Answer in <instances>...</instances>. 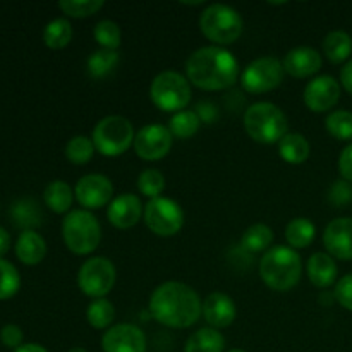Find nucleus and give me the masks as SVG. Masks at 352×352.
Listing matches in <instances>:
<instances>
[{"label": "nucleus", "instance_id": "nucleus-1", "mask_svg": "<svg viewBox=\"0 0 352 352\" xmlns=\"http://www.w3.org/2000/svg\"><path fill=\"white\" fill-rule=\"evenodd\" d=\"M203 301L184 282H164L150 296V313L168 329H188L201 318Z\"/></svg>", "mask_w": 352, "mask_h": 352}, {"label": "nucleus", "instance_id": "nucleus-2", "mask_svg": "<svg viewBox=\"0 0 352 352\" xmlns=\"http://www.w3.org/2000/svg\"><path fill=\"white\" fill-rule=\"evenodd\" d=\"M186 78L205 91H222L236 85L239 62L223 47H203L192 52L186 60Z\"/></svg>", "mask_w": 352, "mask_h": 352}, {"label": "nucleus", "instance_id": "nucleus-3", "mask_svg": "<svg viewBox=\"0 0 352 352\" xmlns=\"http://www.w3.org/2000/svg\"><path fill=\"white\" fill-rule=\"evenodd\" d=\"M261 280L277 292H287L299 284L302 275V260L299 253L287 246H274L260 261Z\"/></svg>", "mask_w": 352, "mask_h": 352}, {"label": "nucleus", "instance_id": "nucleus-4", "mask_svg": "<svg viewBox=\"0 0 352 352\" xmlns=\"http://www.w3.org/2000/svg\"><path fill=\"white\" fill-rule=\"evenodd\" d=\"M244 129L248 136L261 144L280 143L287 134L289 122L285 113L270 102L253 103L244 113Z\"/></svg>", "mask_w": 352, "mask_h": 352}, {"label": "nucleus", "instance_id": "nucleus-5", "mask_svg": "<svg viewBox=\"0 0 352 352\" xmlns=\"http://www.w3.org/2000/svg\"><path fill=\"white\" fill-rule=\"evenodd\" d=\"M62 239L71 253L91 254L102 241V226L88 210H71L62 220Z\"/></svg>", "mask_w": 352, "mask_h": 352}, {"label": "nucleus", "instance_id": "nucleus-6", "mask_svg": "<svg viewBox=\"0 0 352 352\" xmlns=\"http://www.w3.org/2000/svg\"><path fill=\"white\" fill-rule=\"evenodd\" d=\"M199 30L215 47L236 43L244 31V21L236 9L226 3H212L199 17Z\"/></svg>", "mask_w": 352, "mask_h": 352}, {"label": "nucleus", "instance_id": "nucleus-7", "mask_svg": "<svg viewBox=\"0 0 352 352\" xmlns=\"http://www.w3.org/2000/svg\"><path fill=\"white\" fill-rule=\"evenodd\" d=\"M191 82L175 71H164L151 81L150 98L162 112L177 113L186 110L191 102Z\"/></svg>", "mask_w": 352, "mask_h": 352}, {"label": "nucleus", "instance_id": "nucleus-8", "mask_svg": "<svg viewBox=\"0 0 352 352\" xmlns=\"http://www.w3.org/2000/svg\"><path fill=\"white\" fill-rule=\"evenodd\" d=\"M134 127L126 117L109 116L103 117L95 126L91 134L95 150L109 158L120 157L134 144Z\"/></svg>", "mask_w": 352, "mask_h": 352}, {"label": "nucleus", "instance_id": "nucleus-9", "mask_svg": "<svg viewBox=\"0 0 352 352\" xmlns=\"http://www.w3.org/2000/svg\"><path fill=\"white\" fill-rule=\"evenodd\" d=\"M117 270L105 256H93L78 272V287L91 299H103L116 285Z\"/></svg>", "mask_w": 352, "mask_h": 352}, {"label": "nucleus", "instance_id": "nucleus-10", "mask_svg": "<svg viewBox=\"0 0 352 352\" xmlns=\"http://www.w3.org/2000/svg\"><path fill=\"white\" fill-rule=\"evenodd\" d=\"M143 219L148 229L158 237L175 236L184 226V212L181 205L165 196L150 199L144 205Z\"/></svg>", "mask_w": 352, "mask_h": 352}, {"label": "nucleus", "instance_id": "nucleus-11", "mask_svg": "<svg viewBox=\"0 0 352 352\" xmlns=\"http://www.w3.org/2000/svg\"><path fill=\"white\" fill-rule=\"evenodd\" d=\"M284 65L277 57H260L241 72V86L248 93L261 95L277 89L284 81Z\"/></svg>", "mask_w": 352, "mask_h": 352}, {"label": "nucleus", "instance_id": "nucleus-12", "mask_svg": "<svg viewBox=\"0 0 352 352\" xmlns=\"http://www.w3.org/2000/svg\"><path fill=\"white\" fill-rule=\"evenodd\" d=\"M174 144V136L162 124H148L141 127L134 138V151L141 160L157 162L167 157Z\"/></svg>", "mask_w": 352, "mask_h": 352}, {"label": "nucleus", "instance_id": "nucleus-13", "mask_svg": "<svg viewBox=\"0 0 352 352\" xmlns=\"http://www.w3.org/2000/svg\"><path fill=\"white\" fill-rule=\"evenodd\" d=\"M113 184L107 175L88 174L78 181L74 198L82 210H100L112 203Z\"/></svg>", "mask_w": 352, "mask_h": 352}, {"label": "nucleus", "instance_id": "nucleus-14", "mask_svg": "<svg viewBox=\"0 0 352 352\" xmlns=\"http://www.w3.org/2000/svg\"><path fill=\"white\" fill-rule=\"evenodd\" d=\"M102 349L103 352H146L148 340L140 327L119 323L103 333Z\"/></svg>", "mask_w": 352, "mask_h": 352}, {"label": "nucleus", "instance_id": "nucleus-15", "mask_svg": "<svg viewBox=\"0 0 352 352\" xmlns=\"http://www.w3.org/2000/svg\"><path fill=\"white\" fill-rule=\"evenodd\" d=\"M340 98V82L332 76H318L306 85L302 100L311 112H329Z\"/></svg>", "mask_w": 352, "mask_h": 352}, {"label": "nucleus", "instance_id": "nucleus-16", "mask_svg": "<svg viewBox=\"0 0 352 352\" xmlns=\"http://www.w3.org/2000/svg\"><path fill=\"white\" fill-rule=\"evenodd\" d=\"M323 244L332 258L352 260V219H336L325 227Z\"/></svg>", "mask_w": 352, "mask_h": 352}, {"label": "nucleus", "instance_id": "nucleus-17", "mask_svg": "<svg viewBox=\"0 0 352 352\" xmlns=\"http://www.w3.org/2000/svg\"><path fill=\"white\" fill-rule=\"evenodd\" d=\"M144 212V206L141 205V199L136 195H120L112 199L107 210V219L116 229L126 230L136 226L141 220Z\"/></svg>", "mask_w": 352, "mask_h": 352}, {"label": "nucleus", "instance_id": "nucleus-18", "mask_svg": "<svg viewBox=\"0 0 352 352\" xmlns=\"http://www.w3.org/2000/svg\"><path fill=\"white\" fill-rule=\"evenodd\" d=\"M237 315L236 302L223 292H212L203 301L201 316L212 329H227L234 323Z\"/></svg>", "mask_w": 352, "mask_h": 352}, {"label": "nucleus", "instance_id": "nucleus-19", "mask_svg": "<svg viewBox=\"0 0 352 352\" xmlns=\"http://www.w3.org/2000/svg\"><path fill=\"white\" fill-rule=\"evenodd\" d=\"M322 55L311 47H298L292 48L282 60L284 71L292 78H309L315 76L322 69Z\"/></svg>", "mask_w": 352, "mask_h": 352}, {"label": "nucleus", "instance_id": "nucleus-20", "mask_svg": "<svg viewBox=\"0 0 352 352\" xmlns=\"http://www.w3.org/2000/svg\"><path fill=\"white\" fill-rule=\"evenodd\" d=\"M306 272H308L309 282L315 287L327 289L333 285V282L337 280L339 268H337L336 260L329 253H315L309 256Z\"/></svg>", "mask_w": 352, "mask_h": 352}, {"label": "nucleus", "instance_id": "nucleus-21", "mask_svg": "<svg viewBox=\"0 0 352 352\" xmlns=\"http://www.w3.org/2000/svg\"><path fill=\"white\" fill-rule=\"evenodd\" d=\"M47 254V243L36 230H24L16 243V256L24 265H38Z\"/></svg>", "mask_w": 352, "mask_h": 352}, {"label": "nucleus", "instance_id": "nucleus-22", "mask_svg": "<svg viewBox=\"0 0 352 352\" xmlns=\"http://www.w3.org/2000/svg\"><path fill=\"white\" fill-rule=\"evenodd\" d=\"M10 219H12L14 226L23 229L24 232V230H34L36 227H40L43 213H41L40 205L34 199L23 198L12 205V208H10Z\"/></svg>", "mask_w": 352, "mask_h": 352}, {"label": "nucleus", "instance_id": "nucleus-23", "mask_svg": "<svg viewBox=\"0 0 352 352\" xmlns=\"http://www.w3.org/2000/svg\"><path fill=\"white\" fill-rule=\"evenodd\" d=\"M226 349V337L220 330L205 327L199 329L186 340L184 352H223Z\"/></svg>", "mask_w": 352, "mask_h": 352}, {"label": "nucleus", "instance_id": "nucleus-24", "mask_svg": "<svg viewBox=\"0 0 352 352\" xmlns=\"http://www.w3.org/2000/svg\"><path fill=\"white\" fill-rule=\"evenodd\" d=\"M309 151H311V146L308 140L298 133H287L278 143V153L282 160L292 165L305 164L309 158Z\"/></svg>", "mask_w": 352, "mask_h": 352}, {"label": "nucleus", "instance_id": "nucleus-25", "mask_svg": "<svg viewBox=\"0 0 352 352\" xmlns=\"http://www.w3.org/2000/svg\"><path fill=\"white\" fill-rule=\"evenodd\" d=\"M74 191L71 186L64 181H52L43 191V201L54 213H69L72 201H74Z\"/></svg>", "mask_w": 352, "mask_h": 352}, {"label": "nucleus", "instance_id": "nucleus-26", "mask_svg": "<svg viewBox=\"0 0 352 352\" xmlns=\"http://www.w3.org/2000/svg\"><path fill=\"white\" fill-rule=\"evenodd\" d=\"M316 237V227L315 223L305 217H298L292 219L285 227V241L292 250H305V248L311 246V243Z\"/></svg>", "mask_w": 352, "mask_h": 352}, {"label": "nucleus", "instance_id": "nucleus-27", "mask_svg": "<svg viewBox=\"0 0 352 352\" xmlns=\"http://www.w3.org/2000/svg\"><path fill=\"white\" fill-rule=\"evenodd\" d=\"M323 54L332 64L346 62L352 54V38L342 30L332 31L323 40Z\"/></svg>", "mask_w": 352, "mask_h": 352}, {"label": "nucleus", "instance_id": "nucleus-28", "mask_svg": "<svg viewBox=\"0 0 352 352\" xmlns=\"http://www.w3.org/2000/svg\"><path fill=\"white\" fill-rule=\"evenodd\" d=\"M272 243H274V232L265 223H254V226L248 227L241 237V248L251 254L263 253V251L267 253Z\"/></svg>", "mask_w": 352, "mask_h": 352}, {"label": "nucleus", "instance_id": "nucleus-29", "mask_svg": "<svg viewBox=\"0 0 352 352\" xmlns=\"http://www.w3.org/2000/svg\"><path fill=\"white\" fill-rule=\"evenodd\" d=\"M119 52L116 50H107V48H100V50L93 52L89 55L88 62H86V67H88V74L93 79H103L109 74H112L116 71V67L119 65Z\"/></svg>", "mask_w": 352, "mask_h": 352}, {"label": "nucleus", "instance_id": "nucleus-30", "mask_svg": "<svg viewBox=\"0 0 352 352\" xmlns=\"http://www.w3.org/2000/svg\"><path fill=\"white\" fill-rule=\"evenodd\" d=\"M72 40V26L65 17L50 21L43 30V41L52 50H62Z\"/></svg>", "mask_w": 352, "mask_h": 352}, {"label": "nucleus", "instance_id": "nucleus-31", "mask_svg": "<svg viewBox=\"0 0 352 352\" xmlns=\"http://www.w3.org/2000/svg\"><path fill=\"white\" fill-rule=\"evenodd\" d=\"M199 127H201V119L195 110H182L174 113L168 122V131L177 140H189L198 133Z\"/></svg>", "mask_w": 352, "mask_h": 352}, {"label": "nucleus", "instance_id": "nucleus-32", "mask_svg": "<svg viewBox=\"0 0 352 352\" xmlns=\"http://www.w3.org/2000/svg\"><path fill=\"white\" fill-rule=\"evenodd\" d=\"M88 323L96 330L110 329L112 322L116 320V308L109 299H93L91 305L86 309Z\"/></svg>", "mask_w": 352, "mask_h": 352}, {"label": "nucleus", "instance_id": "nucleus-33", "mask_svg": "<svg viewBox=\"0 0 352 352\" xmlns=\"http://www.w3.org/2000/svg\"><path fill=\"white\" fill-rule=\"evenodd\" d=\"M95 155V144L88 136H74L65 144V158L74 165H85Z\"/></svg>", "mask_w": 352, "mask_h": 352}, {"label": "nucleus", "instance_id": "nucleus-34", "mask_svg": "<svg viewBox=\"0 0 352 352\" xmlns=\"http://www.w3.org/2000/svg\"><path fill=\"white\" fill-rule=\"evenodd\" d=\"M325 127L336 140L352 141V112L349 110H336L329 113Z\"/></svg>", "mask_w": 352, "mask_h": 352}, {"label": "nucleus", "instance_id": "nucleus-35", "mask_svg": "<svg viewBox=\"0 0 352 352\" xmlns=\"http://www.w3.org/2000/svg\"><path fill=\"white\" fill-rule=\"evenodd\" d=\"M93 36L98 41V45L102 48H107V50H116L122 43V31H120V26L113 21H100L95 26V31H93Z\"/></svg>", "mask_w": 352, "mask_h": 352}, {"label": "nucleus", "instance_id": "nucleus-36", "mask_svg": "<svg viewBox=\"0 0 352 352\" xmlns=\"http://www.w3.org/2000/svg\"><path fill=\"white\" fill-rule=\"evenodd\" d=\"M138 189L150 199L160 198L165 189V177L157 168H146L138 177Z\"/></svg>", "mask_w": 352, "mask_h": 352}, {"label": "nucleus", "instance_id": "nucleus-37", "mask_svg": "<svg viewBox=\"0 0 352 352\" xmlns=\"http://www.w3.org/2000/svg\"><path fill=\"white\" fill-rule=\"evenodd\" d=\"M21 287V277L17 268L10 261L0 258V299H10Z\"/></svg>", "mask_w": 352, "mask_h": 352}, {"label": "nucleus", "instance_id": "nucleus-38", "mask_svg": "<svg viewBox=\"0 0 352 352\" xmlns=\"http://www.w3.org/2000/svg\"><path fill=\"white\" fill-rule=\"evenodd\" d=\"M105 6L103 0H62L58 2L62 12L69 17H89L98 12Z\"/></svg>", "mask_w": 352, "mask_h": 352}, {"label": "nucleus", "instance_id": "nucleus-39", "mask_svg": "<svg viewBox=\"0 0 352 352\" xmlns=\"http://www.w3.org/2000/svg\"><path fill=\"white\" fill-rule=\"evenodd\" d=\"M329 199L336 206H346L347 203L352 201V186L349 181L342 179V181H337L332 186L329 192Z\"/></svg>", "mask_w": 352, "mask_h": 352}, {"label": "nucleus", "instance_id": "nucleus-40", "mask_svg": "<svg viewBox=\"0 0 352 352\" xmlns=\"http://www.w3.org/2000/svg\"><path fill=\"white\" fill-rule=\"evenodd\" d=\"M333 298L337 299L342 308L352 311V274L346 275V277L340 278L336 285V291H333Z\"/></svg>", "mask_w": 352, "mask_h": 352}, {"label": "nucleus", "instance_id": "nucleus-41", "mask_svg": "<svg viewBox=\"0 0 352 352\" xmlns=\"http://www.w3.org/2000/svg\"><path fill=\"white\" fill-rule=\"evenodd\" d=\"M23 330H21V327L14 325V323H9V325L2 327V330H0V340H2V344L14 351L23 346Z\"/></svg>", "mask_w": 352, "mask_h": 352}, {"label": "nucleus", "instance_id": "nucleus-42", "mask_svg": "<svg viewBox=\"0 0 352 352\" xmlns=\"http://www.w3.org/2000/svg\"><path fill=\"white\" fill-rule=\"evenodd\" d=\"M339 172L346 181L352 182V143L342 150L339 157Z\"/></svg>", "mask_w": 352, "mask_h": 352}, {"label": "nucleus", "instance_id": "nucleus-43", "mask_svg": "<svg viewBox=\"0 0 352 352\" xmlns=\"http://www.w3.org/2000/svg\"><path fill=\"white\" fill-rule=\"evenodd\" d=\"M340 82H342L344 89L352 95V58L344 65L342 71H340Z\"/></svg>", "mask_w": 352, "mask_h": 352}, {"label": "nucleus", "instance_id": "nucleus-44", "mask_svg": "<svg viewBox=\"0 0 352 352\" xmlns=\"http://www.w3.org/2000/svg\"><path fill=\"white\" fill-rule=\"evenodd\" d=\"M10 248V236L3 227H0V258L9 251Z\"/></svg>", "mask_w": 352, "mask_h": 352}, {"label": "nucleus", "instance_id": "nucleus-45", "mask_svg": "<svg viewBox=\"0 0 352 352\" xmlns=\"http://www.w3.org/2000/svg\"><path fill=\"white\" fill-rule=\"evenodd\" d=\"M14 352H48L43 346L40 344H23L21 347H17Z\"/></svg>", "mask_w": 352, "mask_h": 352}, {"label": "nucleus", "instance_id": "nucleus-46", "mask_svg": "<svg viewBox=\"0 0 352 352\" xmlns=\"http://www.w3.org/2000/svg\"><path fill=\"white\" fill-rule=\"evenodd\" d=\"M69 352H88V351L82 349V347H72V349L69 351Z\"/></svg>", "mask_w": 352, "mask_h": 352}, {"label": "nucleus", "instance_id": "nucleus-47", "mask_svg": "<svg viewBox=\"0 0 352 352\" xmlns=\"http://www.w3.org/2000/svg\"><path fill=\"white\" fill-rule=\"evenodd\" d=\"M227 352H246L244 349H230V351H227Z\"/></svg>", "mask_w": 352, "mask_h": 352}]
</instances>
